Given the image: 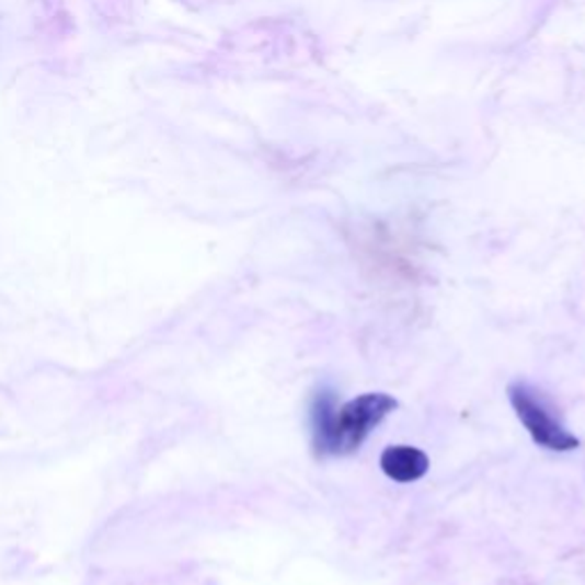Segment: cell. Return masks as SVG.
<instances>
[{
	"instance_id": "6da1fadb",
	"label": "cell",
	"mask_w": 585,
	"mask_h": 585,
	"mask_svg": "<svg viewBox=\"0 0 585 585\" xmlns=\"http://www.w3.org/2000/svg\"><path fill=\"white\" fill-rule=\"evenodd\" d=\"M398 401L389 393H364L336 408L334 393L321 391L311 405L313 448L318 456L355 454L364 439L385 421Z\"/></svg>"
},
{
	"instance_id": "7a4b0ae2",
	"label": "cell",
	"mask_w": 585,
	"mask_h": 585,
	"mask_svg": "<svg viewBox=\"0 0 585 585\" xmlns=\"http://www.w3.org/2000/svg\"><path fill=\"white\" fill-rule=\"evenodd\" d=\"M508 398L517 418L538 446L555 450V454H567V450L578 448V439L551 414L536 389H530L526 382H515L508 387Z\"/></svg>"
},
{
	"instance_id": "3957f363",
	"label": "cell",
	"mask_w": 585,
	"mask_h": 585,
	"mask_svg": "<svg viewBox=\"0 0 585 585\" xmlns=\"http://www.w3.org/2000/svg\"><path fill=\"white\" fill-rule=\"evenodd\" d=\"M380 467L385 475H389L395 483H414L428 473L431 460L421 448L389 446L380 458Z\"/></svg>"
}]
</instances>
